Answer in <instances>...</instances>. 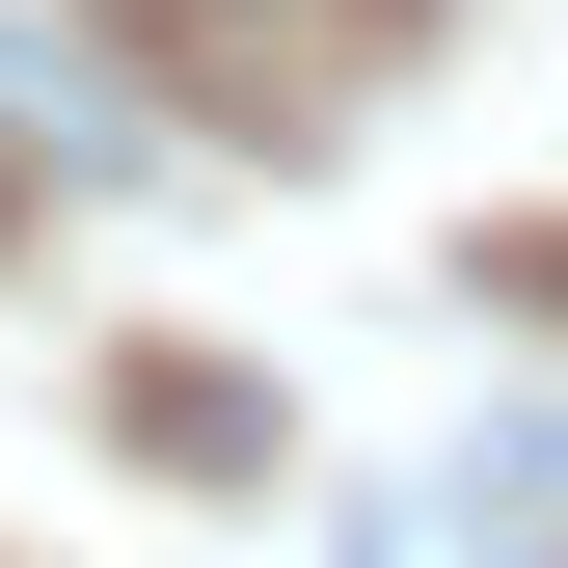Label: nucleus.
I'll return each mask as SVG.
<instances>
[{
  "label": "nucleus",
  "mask_w": 568,
  "mask_h": 568,
  "mask_svg": "<svg viewBox=\"0 0 568 568\" xmlns=\"http://www.w3.org/2000/svg\"><path fill=\"white\" fill-rule=\"evenodd\" d=\"M379 568H568V406H515L487 460H406L379 487Z\"/></svg>",
  "instance_id": "obj_1"
},
{
  "label": "nucleus",
  "mask_w": 568,
  "mask_h": 568,
  "mask_svg": "<svg viewBox=\"0 0 568 568\" xmlns=\"http://www.w3.org/2000/svg\"><path fill=\"white\" fill-rule=\"evenodd\" d=\"M109 434H135V460H190V487H244V460H271V406H244V379H190V352H135Z\"/></svg>",
  "instance_id": "obj_2"
},
{
  "label": "nucleus",
  "mask_w": 568,
  "mask_h": 568,
  "mask_svg": "<svg viewBox=\"0 0 568 568\" xmlns=\"http://www.w3.org/2000/svg\"><path fill=\"white\" fill-rule=\"evenodd\" d=\"M515 271H541V298H568V244H515Z\"/></svg>",
  "instance_id": "obj_3"
}]
</instances>
